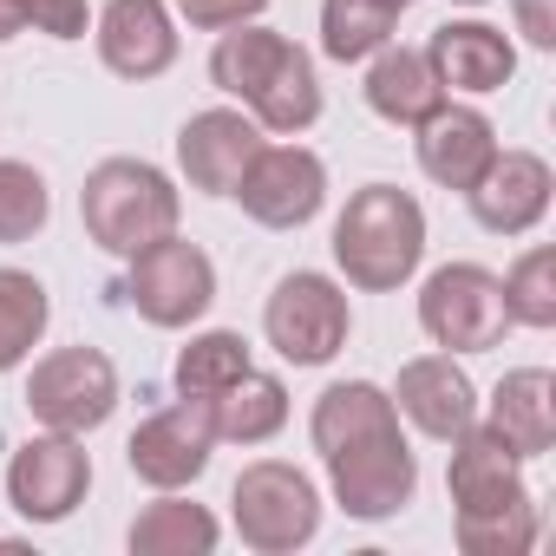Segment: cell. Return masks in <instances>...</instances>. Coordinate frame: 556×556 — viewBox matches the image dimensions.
<instances>
[{
    "label": "cell",
    "mask_w": 556,
    "mask_h": 556,
    "mask_svg": "<svg viewBox=\"0 0 556 556\" xmlns=\"http://www.w3.org/2000/svg\"><path fill=\"white\" fill-rule=\"evenodd\" d=\"M262 334L289 367H328L354 334L348 289L321 268H289L262 302Z\"/></svg>",
    "instance_id": "cell-7"
},
{
    "label": "cell",
    "mask_w": 556,
    "mask_h": 556,
    "mask_svg": "<svg viewBox=\"0 0 556 556\" xmlns=\"http://www.w3.org/2000/svg\"><path fill=\"white\" fill-rule=\"evenodd\" d=\"M92 491V458L73 432H34L14 458H8V504L27 523H66Z\"/></svg>",
    "instance_id": "cell-13"
},
{
    "label": "cell",
    "mask_w": 556,
    "mask_h": 556,
    "mask_svg": "<svg viewBox=\"0 0 556 556\" xmlns=\"http://www.w3.org/2000/svg\"><path fill=\"white\" fill-rule=\"evenodd\" d=\"M308 439L328 465L334 504L354 523H387L413 504L419 491V458L400 432V406L387 387L374 380H334L315 413H308Z\"/></svg>",
    "instance_id": "cell-1"
},
{
    "label": "cell",
    "mask_w": 556,
    "mask_h": 556,
    "mask_svg": "<svg viewBox=\"0 0 556 556\" xmlns=\"http://www.w3.org/2000/svg\"><path fill=\"white\" fill-rule=\"evenodd\" d=\"M210 419H216V439H229V445H268L275 432L289 426V387L275 374L249 367L242 380H229L210 400Z\"/></svg>",
    "instance_id": "cell-23"
},
{
    "label": "cell",
    "mask_w": 556,
    "mask_h": 556,
    "mask_svg": "<svg viewBox=\"0 0 556 556\" xmlns=\"http://www.w3.org/2000/svg\"><path fill=\"white\" fill-rule=\"evenodd\" d=\"M53 216L47 177L21 157H0V242H34Z\"/></svg>",
    "instance_id": "cell-28"
},
{
    "label": "cell",
    "mask_w": 556,
    "mask_h": 556,
    "mask_svg": "<svg viewBox=\"0 0 556 556\" xmlns=\"http://www.w3.org/2000/svg\"><path fill=\"white\" fill-rule=\"evenodd\" d=\"M452 8H484V0H452Z\"/></svg>",
    "instance_id": "cell-34"
},
{
    "label": "cell",
    "mask_w": 556,
    "mask_h": 556,
    "mask_svg": "<svg viewBox=\"0 0 556 556\" xmlns=\"http://www.w3.org/2000/svg\"><path fill=\"white\" fill-rule=\"evenodd\" d=\"M255 361H249V341L236 334V328H203V334H190L184 348H177V367H170V380H177V393H190V400H216L229 380H242Z\"/></svg>",
    "instance_id": "cell-25"
},
{
    "label": "cell",
    "mask_w": 556,
    "mask_h": 556,
    "mask_svg": "<svg viewBox=\"0 0 556 556\" xmlns=\"http://www.w3.org/2000/svg\"><path fill=\"white\" fill-rule=\"evenodd\" d=\"M497 289H504L510 328L549 334V328H556V249H549V242H530V249L510 262V275H497Z\"/></svg>",
    "instance_id": "cell-26"
},
{
    "label": "cell",
    "mask_w": 556,
    "mask_h": 556,
    "mask_svg": "<svg viewBox=\"0 0 556 556\" xmlns=\"http://www.w3.org/2000/svg\"><path fill=\"white\" fill-rule=\"evenodd\" d=\"M445 491H452V536L465 556H523L536 543V497L523 484V458L484 419H471L452 439Z\"/></svg>",
    "instance_id": "cell-2"
},
{
    "label": "cell",
    "mask_w": 556,
    "mask_h": 556,
    "mask_svg": "<svg viewBox=\"0 0 556 556\" xmlns=\"http://www.w3.org/2000/svg\"><path fill=\"white\" fill-rule=\"evenodd\" d=\"M229 523L255 556H295L321 536V491L289 458H255L229 484Z\"/></svg>",
    "instance_id": "cell-6"
},
{
    "label": "cell",
    "mask_w": 556,
    "mask_h": 556,
    "mask_svg": "<svg viewBox=\"0 0 556 556\" xmlns=\"http://www.w3.org/2000/svg\"><path fill=\"white\" fill-rule=\"evenodd\" d=\"M419 138H413V151H419V170L439 184V190H471L478 177H484V164L497 157V125L478 112V105H439L426 125H413Z\"/></svg>",
    "instance_id": "cell-19"
},
{
    "label": "cell",
    "mask_w": 556,
    "mask_h": 556,
    "mask_svg": "<svg viewBox=\"0 0 556 556\" xmlns=\"http://www.w3.org/2000/svg\"><path fill=\"white\" fill-rule=\"evenodd\" d=\"M393 406H400L406 426H419V432L439 439V445H452V439L484 413L471 374H465L452 354H419V361H406V367H400V387H393Z\"/></svg>",
    "instance_id": "cell-17"
},
{
    "label": "cell",
    "mask_w": 556,
    "mask_h": 556,
    "mask_svg": "<svg viewBox=\"0 0 556 556\" xmlns=\"http://www.w3.org/2000/svg\"><path fill=\"white\" fill-rule=\"evenodd\" d=\"M92 40H99L105 73H118L131 86L164 79L177 66V14L164 0H105L92 21Z\"/></svg>",
    "instance_id": "cell-14"
},
{
    "label": "cell",
    "mask_w": 556,
    "mask_h": 556,
    "mask_svg": "<svg viewBox=\"0 0 556 556\" xmlns=\"http://www.w3.org/2000/svg\"><path fill=\"white\" fill-rule=\"evenodd\" d=\"M21 27H27V21H21V0H0V47H8Z\"/></svg>",
    "instance_id": "cell-32"
},
{
    "label": "cell",
    "mask_w": 556,
    "mask_h": 556,
    "mask_svg": "<svg viewBox=\"0 0 556 556\" xmlns=\"http://www.w3.org/2000/svg\"><path fill=\"white\" fill-rule=\"evenodd\" d=\"M374 8H387V14H406V8H413V0H374Z\"/></svg>",
    "instance_id": "cell-33"
},
{
    "label": "cell",
    "mask_w": 556,
    "mask_h": 556,
    "mask_svg": "<svg viewBox=\"0 0 556 556\" xmlns=\"http://www.w3.org/2000/svg\"><path fill=\"white\" fill-rule=\"evenodd\" d=\"M229 197H236L242 216L262 223V229H302V223H315L321 203H328V164H321L308 144H262V151L242 164V177H236Z\"/></svg>",
    "instance_id": "cell-11"
},
{
    "label": "cell",
    "mask_w": 556,
    "mask_h": 556,
    "mask_svg": "<svg viewBox=\"0 0 556 556\" xmlns=\"http://www.w3.org/2000/svg\"><path fill=\"white\" fill-rule=\"evenodd\" d=\"M419 328L445 354H491L510 334L497 275L484 262H445V268H432L426 289H419Z\"/></svg>",
    "instance_id": "cell-8"
},
{
    "label": "cell",
    "mask_w": 556,
    "mask_h": 556,
    "mask_svg": "<svg viewBox=\"0 0 556 556\" xmlns=\"http://www.w3.org/2000/svg\"><path fill=\"white\" fill-rule=\"evenodd\" d=\"M393 27H400V14L374 8V0H321V53L341 66L374 60L393 40Z\"/></svg>",
    "instance_id": "cell-27"
},
{
    "label": "cell",
    "mask_w": 556,
    "mask_h": 556,
    "mask_svg": "<svg viewBox=\"0 0 556 556\" xmlns=\"http://www.w3.org/2000/svg\"><path fill=\"white\" fill-rule=\"evenodd\" d=\"M262 151V125L236 105H210V112H190L184 131H177V170L190 190L203 197H229L242 164Z\"/></svg>",
    "instance_id": "cell-15"
},
{
    "label": "cell",
    "mask_w": 556,
    "mask_h": 556,
    "mask_svg": "<svg viewBox=\"0 0 556 556\" xmlns=\"http://www.w3.org/2000/svg\"><path fill=\"white\" fill-rule=\"evenodd\" d=\"M210 86L242 99V112L262 131H275V138H302L321 118V73H315V60L289 34H275L262 21H242V27L216 34Z\"/></svg>",
    "instance_id": "cell-3"
},
{
    "label": "cell",
    "mask_w": 556,
    "mask_h": 556,
    "mask_svg": "<svg viewBox=\"0 0 556 556\" xmlns=\"http://www.w3.org/2000/svg\"><path fill=\"white\" fill-rule=\"evenodd\" d=\"M426 66L439 73L445 92H465V99H484V92H504L517 79V47L504 27L491 21H445L432 40H426Z\"/></svg>",
    "instance_id": "cell-18"
},
{
    "label": "cell",
    "mask_w": 556,
    "mask_h": 556,
    "mask_svg": "<svg viewBox=\"0 0 556 556\" xmlns=\"http://www.w3.org/2000/svg\"><path fill=\"white\" fill-rule=\"evenodd\" d=\"M177 216H184V197H177V184L157 164H144V157H105V164L86 170L79 223H86V236L105 255H138V249L177 236Z\"/></svg>",
    "instance_id": "cell-5"
},
{
    "label": "cell",
    "mask_w": 556,
    "mask_h": 556,
    "mask_svg": "<svg viewBox=\"0 0 556 556\" xmlns=\"http://www.w3.org/2000/svg\"><path fill=\"white\" fill-rule=\"evenodd\" d=\"M210 452H216V419H210V400H177V406H157L131 445H125V465L138 484L151 491H184L210 471Z\"/></svg>",
    "instance_id": "cell-12"
},
{
    "label": "cell",
    "mask_w": 556,
    "mask_h": 556,
    "mask_svg": "<svg viewBox=\"0 0 556 556\" xmlns=\"http://www.w3.org/2000/svg\"><path fill=\"white\" fill-rule=\"evenodd\" d=\"M334 262L348 289L361 295H393L406 289L426 262V210L400 184H361L348 210L334 216Z\"/></svg>",
    "instance_id": "cell-4"
},
{
    "label": "cell",
    "mask_w": 556,
    "mask_h": 556,
    "mask_svg": "<svg viewBox=\"0 0 556 556\" xmlns=\"http://www.w3.org/2000/svg\"><path fill=\"white\" fill-rule=\"evenodd\" d=\"M125 543H131V556H210V549L223 543V523H216L203 504L164 491L157 504H144V510L131 517Z\"/></svg>",
    "instance_id": "cell-22"
},
{
    "label": "cell",
    "mask_w": 556,
    "mask_h": 556,
    "mask_svg": "<svg viewBox=\"0 0 556 556\" xmlns=\"http://www.w3.org/2000/svg\"><path fill=\"white\" fill-rule=\"evenodd\" d=\"M27 413L47 432H73V439L99 432L118 413V367H112V354H99V348H53L47 361H34Z\"/></svg>",
    "instance_id": "cell-9"
},
{
    "label": "cell",
    "mask_w": 556,
    "mask_h": 556,
    "mask_svg": "<svg viewBox=\"0 0 556 556\" xmlns=\"http://www.w3.org/2000/svg\"><path fill=\"white\" fill-rule=\"evenodd\" d=\"M125 262H131L125 302L138 308V321H151V328H190V321L210 315V302H216V262L197 242L164 236V242H151V249H138Z\"/></svg>",
    "instance_id": "cell-10"
},
{
    "label": "cell",
    "mask_w": 556,
    "mask_h": 556,
    "mask_svg": "<svg viewBox=\"0 0 556 556\" xmlns=\"http://www.w3.org/2000/svg\"><path fill=\"white\" fill-rule=\"evenodd\" d=\"M21 21L47 40H86L92 27V8L86 0H21Z\"/></svg>",
    "instance_id": "cell-29"
},
{
    "label": "cell",
    "mask_w": 556,
    "mask_h": 556,
    "mask_svg": "<svg viewBox=\"0 0 556 556\" xmlns=\"http://www.w3.org/2000/svg\"><path fill=\"white\" fill-rule=\"evenodd\" d=\"M517 458H543L556 445V374L549 367H510L491 387V419H484Z\"/></svg>",
    "instance_id": "cell-21"
},
{
    "label": "cell",
    "mask_w": 556,
    "mask_h": 556,
    "mask_svg": "<svg viewBox=\"0 0 556 556\" xmlns=\"http://www.w3.org/2000/svg\"><path fill=\"white\" fill-rule=\"evenodd\" d=\"M361 92H367V112H374V118L406 125V131L426 125V118L452 99V92L439 86V73L426 66V53H419V47H393V40L367 60V86H361Z\"/></svg>",
    "instance_id": "cell-20"
},
{
    "label": "cell",
    "mask_w": 556,
    "mask_h": 556,
    "mask_svg": "<svg viewBox=\"0 0 556 556\" xmlns=\"http://www.w3.org/2000/svg\"><path fill=\"white\" fill-rule=\"evenodd\" d=\"M47 321H53L47 282L34 268H8V262H0V374H14L40 348Z\"/></svg>",
    "instance_id": "cell-24"
},
{
    "label": "cell",
    "mask_w": 556,
    "mask_h": 556,
    "mask_svg": "<svg viewBox=\"0 0 556 556\" xmlns=\"http://www.w3.org/2000/svg\"><path fill=\"white\" fill-rule=\"evenodd\" d=\"M510 14H517V34H523L536 53L556 47V0H510Z\"/></svg>",
    "instance_id": "cell-31"
},
{
    "label": "cell",
    "mask_w": 556,
    "mask_h": 556,
    "mask_svg": "<svg viewBox=\"0 0 556 556\" xmlns=\"http://www.w3.org/2000/svg\"><path fill=\"white\" fill-rule=\"evenodd\" d=\"M268 0H177V21H190L197 34H223V27H242V21H262Z\"/></svg>",
    "instance_id": "cell-30"
},
{
    "label": "cell",
    "mask_w": 556,
    "mask_h": 556,
    "mask_svg": "<svg viewBox=\"0 0 556 556\" xmlns=\"http://www.w3.org/2000/svg\"><path fill=\"white\" fill-rule=\"evenodd\" d=\"M549 190H556V177H549V164L536 151H504L497 144V157L465 190V203H471L478 229H491V236H530L549 216Z\"/></svg>",
    "instance_id": "cell-16"
}]
</instances>
